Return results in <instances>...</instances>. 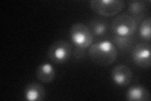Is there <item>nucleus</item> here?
Masks as SVG:
<instances>
[{"instance_id":"obj_1","label":"nucleus","mask_w":151,"mask_h":101,"mask_svg":"<svg viewBox=\"0 0 151 101\" xmlns=\"http://www.w3.org/2000/svg\"><path fill=\"white\" fill-rule=\"evenodd\" d=\"M88 56L95 64L108 66L114 63L117 59L118 49L111 41H102L91 44L88 51Z\"/></svg>"},{"instance_id":"obj_2","label":"nucleus","mask_w":151,"mask_h":101,"mask_svg":"<svg viewBox=\"0 0 151 101\" xmlns=\"http://www.w3.org/2000/svg\"><path fill=\"white\" fill-rule=\"evenodd\" d=\"M70 41L75 46V57H81L84 50L89 47L93 41V36L89 27L83 23H76L69 31Z\"/></svg>"},{"instance_id":"obj_3","label":"nucleus","mask_w":151,"mask_h":101,"mask_svg":"<svg viewBox=\"0 0 151 101\" xmlns=\"http://www.w3.org/2000/svg\"><path fill=\"white\" fill-rule=\"evenodd\" d=\"M138 23L129 13H122L113 20L111 30L113 36L132 37L135 33Z\"/></svg>"},{"instance_id":"obj_4","label":"nucleus","mask_w":151,"mask_h":101,"mask_svg":"<svg viewBox=\"0 0 151 101\" xmlns=\"http://www.w3.org/2000/svg\"><path fill=\"white\" fill-rule=\"evenodd\" d=\"M92 11L99 15L111 17L121 12L125 7L122 0H93L89 1Z\"/></svg>"},{"instance_id":"obj_5","label":"nucleus","mask_w":151,"mask_h":101,"mask_svg":"<svg viewBox=\"0 0 151 101\" xmlns=\"http://www.w3.org/2000/svg\"><path fill=\"white\" fill-rule=\"evenodd\" d=\"M72 54V46L64 40H59L52 44L48 51L49 59L56 64L68 61Z\"/></svg>"},{"instance_id":"obj_6","label":"nucleus","mask_w":151,"mask_h":101,"mask_svg":"<svg viewBox=\"0 0 151 101\" xmlns=\"http://www.w3.org/2000/svg\"><path fill=\"white\" fill-rule=\"evenodd\" d=\"M150 44L140 42L136 44L132 51V58L134 63L140 68H148L150 66Z\"/></svg>"},{"instance_id":"obj_7","label":"nucleus","mask_w":151,"mask_h":101,"mask_svg":"<svg viewBox=\"0 0 151 101\" xmlns=\"http://www.w3.org/2000/svg\"><path fill=\"white\" fill-rule=\"evenodd\" d=\"M111 78L116 85L126 86L131 83L133 78V72L128 66L120 64L113 68Z\"/></svg>"},{"instance_id":"obj_8","label":"nucleus","mask_w":151,"mask_h":101,"mask_svg":"<svg viewBox=\"0 0 151 101\" xmlns=\"http://www.w3.org/2000/svg\"><path fill=\"white\" fill-rule=\"evenodd\" d=\"M45 97V90L39 83L32 82L26 85L24 98L28 101H42Z\"/></svg>"},{"instance_id":"obj_9","label":"nucleus","mask_w":151,"mask_h":101,"mask_svg":"<svg viewBox=\"0 0 151 101\" xmlns=\"http://www.w3.org/2000/svg\"><path fill=\"white\" fill-rule=\"evenodd\" d=\"M125 97L129 101H149L150 94L149 90L142 85H134L127 90Z\"/></svg>"},{"instance_id":"obj_10","label":"nucleus","mask_w":151,"mask_h":101,"mask_svg":"<svg viewBox=\"0 0 151 101\" xmlns=\"http://www.w3.org/2000/svg\"><path fill=\"white\" fill-rule=\"evenodd\" d=\"M36 75L37 78L42 82L48 84L52 82L54 79L55 70L49 62H43L37 68Z\"/></svg>"},{"instance_id":"obj_11","label":"nucleus","mask_w":151,"mask_h":101,"mask_svg":"<svg viewBox=\"0 0 151 101\" xmlns=\"http://www.w3.org/2000/svg\"><path fill=\"white\" fill-rule=\"evenodd\" d=\"M147 6V1H132L129 2V14L135 19L138 24L145 16Z\"/></svg>"},{"instance_id":"obj_12","label":"nucleus","mask_w":151,"mask_h":101,"mask_svg":"<svg viewBox=\"0 0 151 101\" xmlns=\"http://www.w3.org/2000/svg\"><path fill=\"white\" fill-rule=\"evenodd\" d=\"M108 24L103 19H94L89 23V28L93 36H102L105 35L108 31Z\"/></svg>"},{"instance_id":"obj_13","label":"nucleus","mask_w":151,"mask_h":101,"mask_svg":"<svg viewBox=\"0 0 151 101\" xmlns=\"http://www.w3.org/2000/svg\"><path fill=\"white\" fill-rule=\"evenodd\" d=\"M133 36L124 37L113 36L112 37V42L116 47L123 51L128 49L133 44Z\"/></svg>"},{"instance_id":"obj_14","label":"nucleus","mask_w":151,"mask_h":101,"mask_svg":"<svg viewBox=\"0 0 151 101\" xmlns=\"http://www.w3.org/2000/svg\"><path fill=\"white\" fill-rule=\"evenodd\" d=\"M151 18L150 17H146L142 22L139 27V36L142 39L150 41L151 37Z\"/></svg>"}]
</instances>
